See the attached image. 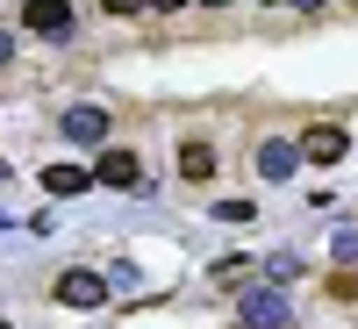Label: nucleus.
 Masks as SVG:
<instances>
[{"instance_id":"1","label":"nucleus","mask_w":358,"mask_h":329,"mask_svg":"<svg viewBox=\"0 0 358 329\" xmlns=\"http://www.w3.org/2000/svg\"><path fill=\"white\" fill-rule=\"evenodd\" d=\"M57 301H65V308H101L108 301V279L86 272V265H72V272H57Z\"/></svg>"},{"instance_id":"2","label":"nucleus","mask_w":358,"mask_h":329,"mask_svg":"<svg viewBox=\"0 0 358 329\" xmlns=\"http://www.w3.org/2000/svg\"><path fill=\"white\" fill-rule=\"evenodd\" d=\"M94 179L115 187V193H129V187H143V158H136V151H101V158H94Z\"/></svg>"},{"instance_id":"3","label":"nucleus","mask_w":358,"mask_h":329,"mask_svg":"<svg viewBox=\"0 0 358 329\" xmlns=\"http://www.w3.org/2000/svg\"><path fill=\"white\" fill-rule=\"evenodd\" d=\"M22 29H36V36H65V29H72V0H22Z\"/></svg>"},{"instance_id":"4","label":"nucleus","mask_w":358,"mask_h":329,"mask_svg":"<svg viewBox=\"0 0 358 329\" xmlns=\"http://www.w3.org/2000/svg\"><path fill=\"white\" fill-rule=\"evenodd\" d=\"M101 179H94V165H43V193H57V200H72V193H94Z\"/></svg>"},{"instance_id":"5","label":"nucleus","mask_w":358,"mask_h":329,"mask_svg":"<svg viewBox=\"0 0 358 329\" xmlns=\"http://www.w3.org/2000/svg\"><path fill=\"white\" fill-rule=\"evenodd\" d=\"M344 151H351V143H344V129H337V122H315V129L301 136V158H308V165H337Z\"/></svg>"},{"instance_id":"6","label":"nucleus","mask_w":358,"mask_h":329,"mask_svg":"<svg viewBox=\"0 0 358 329\" xmlns=\"http://www.w3.org/2000/svg\"><path fill=\"white\" fill-rule=\"evenodd\" d=\"M294 158H301V143L265 136V143H258V179H265V187H273V179H287V172H294Z\"/></svg>"},{"instance_id":"7","label":"nucleus","mask_w":358,"mask_h":329,"mask_svg":"<svg viewBox=\"0 0 358 329\" xmlns=\"http://www.w3.org/2000/svg\"><path fill=\"white\" fill-rule=\"evenodd\" d=\"M65 136H72V143H101V136H108V108H86V101L65 108Z\"/></svg>"},{"instance_id":"8","label":"nucleus","mask_w":358,"mask_h":329,"mask_svg":"<svg viewBox=\"0 0 358 329\" xmlns=\"http://www.w3.org/2000/svg\"><path fill=\"white\" fill-rule=\"evenodd\" d=\"M244 322H251V329H280V322H287V301H280V293H265V286H251V293H244Z\"/></svg>"},{"instance_id":"9","label":"nucleus","mask_w":358,"mask_h":329,"mask_svg":"<svg viewBox=\"0 0 358 329\" xmlns=\"http://www.w3.org/2000/svg\"><path fill=\"white\" fill-rule=\"evenodd\" d=\"M179 179H194V187H201V179H215V151H208L201 136L179 143Z\"/></svg>"},{"instance_id":"10","label":"nucleus","mask_w":358,"mask_h":329,"mask_svg":"<svg viewBox=\"0 0 358 329\" xmlns=\"http://www.w3.org/2000/svg\"><path fill=\"white\" fill-rule=\"evenodd\" d=\"M251 272H258V258H222L215 265V286H251Z\"/></svg>"},{"instance_id":"11","label":"nucleus","mask_w":358,"mask_h":329,"mask_svg":"<svg viewBox=\"0 0 358 329\" xmlns=\"http://www.w3.org/2000/svg\"><path fill=\"white\" fill-rule=\"evenodd\" d=\"M330 293H337V301H358V272H337V279H330Z\"/></svg>"},{"instance_id":"12","label":"nucleus","mask_w":358,"mask_h":329,"mask_svg":"<svg viewBox=\"0 0 358 329\" xmlns=\"http://www.w3.org/2000/svg\"><path fill=\"white\" fill-rule=\"evenodd\" d=\"M143 8V0H108V15H136Z\"/></svg>"},{"instance_id":"13","label":"nucleus","mask_w":358,"mask_h":329,"mask_svg":"<svg viewBox=\"0 0 358 329\" xmlns=\"http://www.w3.org/2000/svg\"><path fill=\"white\" fill-rule=\"evenodd\" d=\"M0 65H15V36H0Z\"/></svg>"},{"instance_id":"14","label":"nucleus","mask_w":358,"mask_h":329,"mask_svg":"<svg viewBox=\"0 0 358 329\" xmlns=\"http://www.w3.org/2000/svg\"><path fill=\"white\" fill-rule=\"evenodd\" d=\"M151 8H165V15H172V8H187V0H151Z\"/></svg>"},{"instance_id":"15","label":"nucleus","mask_w":358,"mask_h":329,"mask_svg":"<svg viewBox=\"0 0 358 329\" xmlns=\"http://www.w3.org/2000/svg\"><path fill=\"white\" fill-rule=\"evenodd\" d=\"M208 8H222V0H208Z\"/></svg>"},{"instance_id":"16","label":"nucleus","mask_w":358,"mask_h":329,"mask_svg":"<svg viewBox=\"0 0 358 329\" xmlns=\"http://www.w3.org/2000/svg\"><path fill=\"white\" fill-rule=\"evenodd\" d=\"M265 8H273V0H265Z\"/></svg>"}]
</instances>
